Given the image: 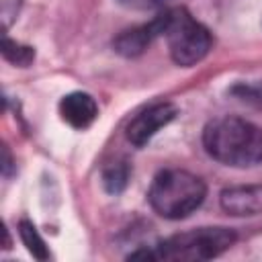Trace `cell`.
<instances>
[{"label":"cell","instance_id":"obj_1","mask_svg":"<svg viewBox=\"0 0 262 262\" xmlns=\"http://www.w3.org/2000/svg\"><path fill=\"white\" fill-rule=\"evenodd\" d=\"M203 147L223 166L250 168L262 162V129L242 117H219L205 125Z\"/></svg>","mask_w":262,"mask_h":262},{"label":"cell","instance_id":"obj_2","mask_svg":"<svg viewBox=\"0 0 262 262\" xmlns=\"http://www.w3.org/2000/svg\"><path fill=\"white\" fill-rule=\"evenodd\" d=\"M207 196V184L201 176L170 168L156 174L147 190L149 207L164 219H184L194 213Z\"/></svg>","mask_w":262,"mask_h":262},{"label":"cell","instance_id":"obj_3","mask_svg":"<svg viewBox=\"0 0 262 262\" xmlns=\"http://www.w3.org/2000/svg\"><path fill=\"white\" fill-rule=\"evenodd\" d=\"M162 37L166 39L170 57L180 68L196 66L207 57L213 45V37L205 25H201L186 8L176 6L160 12Z\"/></svg>","mask_w":262,"mask_h":262},{"label":"cell","instance_id":"obj_4","mask_svg":"<svg viewBox=\"0 0 262 262\" xmlns=\"http://www.w3.org/2000/svg\"><path fill=\"white\" fill-rule=\"evenodd\" d=\"M237 235L229 227H199L172 237L149 248V260H180V262H199L211 260L229 250L235 244Z\"/></svg>","mask_w":262,"mask_h":262},{"label":"cell","instance_id":"obj_5","mask_svg":"<svg viewBox=\"0 0 262 262\" xmlns=\"http://www.w3.org/2000/svg\"><path fill=\"white\" fill-rule=\"evenodd\" d=\"M178 115V106L172 102H156L151 106H147L145 111H141L137 117L131 119V123L127 125V139L129 143H133L135 147H143L162 127L170 125Z\"/></svg>","mask_w":262,"mask_h":262},{"label":"cell","instance_id":"obj_6","mask_svg":"<svg viewBox=\"0 0 262 262\" xmlns=\"http://www.w3.org/2000/svg\"><path fill=\"white\" fill-rule=\"evenodd\" d=\"M156 37H162V16H154L149 23L125 29L123 33H119L113 41V47L119 55L123 57H137L141 55Z\"/></svg>","mask_w":262,"mask_h":262},{"label":"cell","instance_id":"obj_7","mask_svg":"<svg viewBox=\"0 0 262 262\" xmlns=\"http://www.w3.org/2000/svg\"><path fill=\"white\" fill-rule=\"evenodd\" d=\"M221 209L233 217H252L262 213V184H242L221 190Z\"/></svg>","mask_w":262,"mask_h":262},{"label":"cell","instance_id":"obj_8","mask_svg":"<svg viewBox=\"0 0 262 262\" xmlns=\"http://www.w3.org/2000/svg\"><path fill=\"white\" fill-rule=\"evenodd\" d=\"M61 119L78 131L88 129L98 117V104L88 92H70L59 100Z\"/></svg>","mask_w":262,"mask_h":262},{"label":"cell","instance_id":"obj_9","mask_svg":"<svg viewBox=\"0 0 262 262\" xmlns=\"http://www.w3.org/2000/svg\"><path fill=\"white\" fill-rule=\"evenodd\" d=\"M129 176H131V168L125 160L111 162L108 166L102 168V186L108 194H119L125 190Z\"/></svg>","mask_w":262,"mask_h":262},{"label":"cell","instance_id":"obj_10","mask_svg":"<svg viewBox=\"0 0 262 262\" xmlns=\"http://www.w3.org/2000/svg\"><path fill=\"white\" fill-rule=\"evenodd\" d=\"M18 235H20V239H23L27 252H29L33 258H37V260H47V258H49L47 244H45V239L39 235V231H37V227H35L33 221L20 219V221H18Z\"/></svg>","mask_w":262,"mask_h":262},{"label":"cell","instance_id":"obj_11","mask_svg":"<svg viewBox=\"0 0 262 262\" xmlns=\"http://www.w3.org/2000/svg\"><path fill=\"white\" fill-rule=\"evenodd\" d=\"M2 55L6 61H10L12 66H18V68H27L33 63L35 59V49L29 47V45H23L18 41H12L10 37H4L2 39Z\"/></svg>","mask_w":262,"mask_h":262},{"label":"cell","instance_id":"obj_12","mask_svg":"<svg viewBox=\"0 0 262 262\" xmlns=\"http://www.w3.org/2000/svg\"><path fill=\"white\" fill-rule=\"evenodd\" d=\"M117 2L129 10H154V8L162 6L166 0H117Z\"/></svg>","mask_w":262,"mask_h":262}]
</instances>
